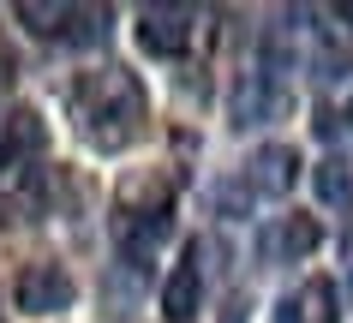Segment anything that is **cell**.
I'll list each match as a JSON object with an SVG mask.
<instances>
[{
    "label": "cell",
    "mask_w": 353,
    "mask_h": 323,
    "mask_svg": "<svg viewBox=\"0 0 353 323\" xmlns=\"http://www.w3.org/2000/svg\"><path fill=\"white\" fill-rule=\"evenodd\" d=\"M72 114L84 120V132L114 150V144H126L138 132V120H144V90H138V78L132 72H84L72 84Z\"/></svg>",
    "instance_id": "1"
},
{
    "label": "cell",
    "mask_w": 353,
    "mask_h": 323,
    "mask_svg": "<svg viewBox=\"0 0 353 323\" xmlns=\"http://www.w3.org/2000/svg\"><path fill=\"white\" fill-rule=\"evenodd\" d=\"M12 300H19V311H66L72 305V275L60 264H30L19 269V282H12Z\"/></svg>",
    "instance_id": "2"
},
{
    "label": "cell",
    "mask_w": 353,
    "mask_h": 323,
    "mask_svg": "<svg viewBox=\"0 0 353 323\" xmlns=\"http://www.w3.org/2000/svg\"><path fill=\"white\" fill-rule=\"evenodd\" d=\"M192 42V12H180V6H144V19H138V48L144 54H186Z\"/></svg>",
    "instance_id": "3"
},
{
    "label": "cell",
    "mask_w": 353,
    "mask_h": 323,
    "mask_svg": "<svg viewBox=\"0 0 353 323\" xmlns=\"http://www.w3.org/2000/svg\"><path fill=\"white\" fill-rule=\"evenodd\" d=\"M294 180H299V156L288 144H263L245 162V191L252 198H281V191H294Z\"/></svg>",
    "instance_id": "4"
},
{
    "label": "cell",
    "mask_w": 353,
    "mask_h": 323,
    "mask_svg": "<svg viewBox=\"0 0 353 323\" xmlns=\"http://www.w3.org/2000/svg\"><path fill=\"white\" fill-rule=\"evenodd\" d=\"M198 300H204V275H198V246H186V258L168 269V282H162V317H168V323H192Z\"/></svg>",
    "instance_id": "5"
},
{
    "label": "cell",
    "mask_w": 353,
    "mask_h": 323,
    "mask_svg": "<svg viewBox=\"0 0 353 323\" xmlns=\"http://www.w3.org/2000/svg\"><path fill=\"white\" fill-rule=\"evenodd\" d=\"M317 246H323V228H317L312 216H281L276 240H270V251H276L281 264H299V258H312Z\"/></svg>",
    "instance_id": "6"
},
{
    "label": "cell",
    "mask_w": 353,
    "mask_h": 323,
    "mask_svg": "<svg viewBox=\"0 0 353 323\" xmlns=\"http://www.w3.org/2000/svg\"><path fill=\"white\" fill-rule=\"evenodd\" d=\"M66 19H72V6H60V0H19V24L30 37H54L66 30Z\"/></svg>",
    "instance_id": "7"
},
{
    "label": "cell",
    "mask_w": 353,
    "mask_h": 323,
    "mask_svg": "<svg viewBox=\"0 0 353 323\" xmlns=\"http://www.w3.org/2000/svg\"><path fill=\"white\" fill-rule=\"evenodd\" d=\"M42 144H48V132H42V120L30 114V108L6 114V150H12V156H37Z\"/></svg>",
    "instance_id": "8"
},
{
    "label": "cell",
    "mask_w": 353,
    "mask_h": 323,
    "mask_svg": "<svg viewBox=\"0 0 353 323\" xmlns=\"http://www.w3.org/2000/svg\"><path fill=\"white\" fill-rule=\"evenodd\" d=\"M108 6H72V19H66V42H78V48H90V42L108 37Z\"/></svg>",
    "instance_id": "9"
},
{
    "label": "cell",
    "mask_w": 353,
    "mask_h": 323,
    "mask_svg": "<svg viewBox=\"0 0 353 323\" xmlns=\"http://www.w3.org/2000/svg\"><path fill=\"white\" fill-rule=\"evenodd\" d=\"M317 198L323 204H353V168L347 162H317Z\"/></svg>",
    "instance_id": "10"
},
{
    "label": "cell",
    "mask_w": 353,
    "mask_h": 323,
    "mask_svg": "<svg viewBox=\"0 0 353 323\" xmlns=\"http://www.w3.org/2000/svg\"><path fill=\"white\" fill-rule=\"evenodd\" d=\"M299 317H305V323H335V317H341V311H335V287L330 282H305V293H299Z\"/></svg>",
    "instance_id": "11"
},
{
    "label": "cell",
    "mask_w": 353,
    "mask_h": 323,
    "mask_svg": "<svg viewBox=\"0 0 353 323\" xmlns=\"http://www.w3.org/2000/svg\"><path fill=\"white\" fill-rule=\"evenodd\" d=\"M276 323H305V317H299V305H294V300H281V305H276Z\"/></svg>",
    "instance_id": "12"
},
{
    "label": "cell",
    "mask_w": 353,
    "mask_h": 323,
    "mask_svg": "<svg viewBox=\"0 0 353 323\" xmlns=\"http://www.w3.org/2000/svg\"><path fill=\"white\" fill-rule=\"evenodd\" d=\"M222 323H245V300H234V305H228V311H222Z\"/></svg>",
    "instance_id": "13"
},
{
    "label": "cell",
    "mask_w": 353,
    "mask_h": 323,
    "mask_svg": "<svg viewBox=\"0 0 353 323\" xmlns=\"http://www.w3.org/2000/svg\"><path fill=\"white\" fill-rule=\"evenodd\" d=\"M6 90H12V60L0 54V96H6Z\"/></svg>",
    "instance_id": "14"
},
{
    "label": "cell",
    "mask_w": 353,
    "mask_h": 323,
    "mask_svg": "<svg viewBox=\"0 0 353 323\" xmlns=\"http://www.w3.org/2000/svg\"><path fill=\"white\" fill-rule=\"evenodd\" d=\"M6 162H12V150H6V126H0V168H6Z\"/></svg>",
    "instance_id": "15"
},
{
    "label": "cell",
    "mask_w": 353,
    "mask_h": 323,
    "mask_svg": "<svg viewBox=\"0 0 353 323\" xmlns=\"http://www.w3.org/2000/svg\"><path fill=\"white\" fill-rule=\"evenodd\" d=\"M335 12H341V19H347V30H353V0H347V6H335Z\"/></svg>",
    "instance_id": "16"
}]
</instances>
